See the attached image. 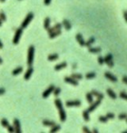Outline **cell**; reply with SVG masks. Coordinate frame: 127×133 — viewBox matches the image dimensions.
Segmentation results:
<instances>
[{
  "label": "cell",
  "mask_w": 127,
  "mask_h": 133,
  "mask_svg": "<svg viewBox=\"0 0 127 133\" xmlns=\"http://www.w3.org/2000/svg\"><path fill=\"white\" fill-rule=\"evenodd\" d=\"M60 128H61V127H60V125L58 124H55L52 127V128L50 129V132L51 133H54V132H57L59 130H60Z\"/></svg>",
  "instance_id": "28"
},
{
  "label": "cell",
  "mask_w": 127,
  "mask_h": 133,
  "mask_svg": "<svg viewBox=\"0 0 127 133\" xmlns=\"http://www.w3.org/2000/svg\"><path fill=\"white\" fill-rule=\"evenodd\" d=\"M62 33V31L61 29H59V30H56V31H54L51 33H49V38L50 39H54L55 37H58L59 35H60Z\"/></svg>",
  "instance_id": "17"
},
{
  "label": "cell",
  "mask_w": 127,
  "mask_h": 133,
  "mask_svg": "<svg viewBox=\"0 0 127 133\" xmlns=\"http://www.w3.org/2000/svg\"><path fill=\"white\" fill-rule=\"evenodd\" d=\"M76 66H77L76 63H74V64L72 65V69H75V68H76Z\"/></svg>",
  "instance_id": "48"
},
{
  "label": "cell",
  "mask_w": 127,
  "mask_h": 133,
  "mask_svg": "<svg viewBox=\"0 0 127 133\" xmlns=\"http://www.w3.org/2000/svg\"><path fill=\"white\" fill-rule=\"evenodd\" d=\"M62 25H64V27L65 28L66 30H70L71 29V25L70 23V21L67 19H64L62 22Z\"/></svg>",
  "instance_id": "18"
},
{
  "label": "cell",
  "mask_w": 127,
  "mask_h": 133,
  "mask_svg": "<svg viewBox=\"0 0 127 133\" xmlns=\"http://www.w3.org/2000/svg\"><path fill=\"white\" fill-rule=\"evenodd\" d=\"M123 16H124V19H125V22L127 23V10H125L123 12Z\"/></svg>",
  "instance_id": "42"
},
{
  "label": "cell",
  "mask_w": 127,
  "mask_h": 133,
  "mask_svg": "<svg viewBox=\"0 0 127 133\" xmlns=\"http://www.w3.org/2000/svg\"><path fill=\"white\" fill-rule=\"evenodd\" d=\"M125 120H126V123H127V117L125 118Z\"/></svg>",
  "instance_id": "53"
},
{
  "label": "cell",
  "mask_w": 127,
  "mask_h": 133,
  "mask_svg": "<svg viewBox=\"0 0 127 133\" xmlns=\"http://www.w3.org/2000/svg\"><path fill=\"white\" fill-rule=\"evenodd\" d=\"M59 115H60V120L61 122H64L66 119H67V115H66V113L63 108L59 109Z\"/></svg>",
  "instance_id": "12"
},
{
  "label": "cell",
  "mask_w": 127,
  "mask_h": 133,
  "mask_svg": "<svg viewBox=\"0 0 127 133\" xmlns=\"http://www.w3.org/2000/svg\"><path fill=\"white\" fill-rule=\"evenodd\" d=\"M98 63L100 65H103L104 63V58L103 56H101V55H99V56L98 57Z\"/></svg>",
  "instance_id": "37"
},
{
  "label": "cell",
  "mask_w": 127,
  "mask_h": 133,
  "mask_svg": "<svg viewBox=\"0 0 127 133\" xmlns=\"http://www.w3.org/2000/svg\"><path fill=\"white\" fill-rule=\"evenodd\" d=\"M104 76L106 79H107L108 80H110V82H116L118 81L117 77L114 76V75H112L110 72H105L104 73Z\"/></svg>",
  "instance_id": "9"
},
{
  "label": "cell",
  "mask_w": 127,
  "mask_h": 133,
  "mask_svg": "<svg viewBox=\"0 0 127 133\" xmlns=\"http://www.w3.org/2000/svg\"><path fill=\"white\" fill-rule=\"evenodd\" d=\"M81 105V102L80 100H74V101H67L66 106L67 107H79Z\"/></svg>",
  "instance_id": "6"
},
{
  "label": "cell",
  "mask_w": 127,
  "mask_h": 133,
  "mask_svg": "<svg viewBox=\"0 0 127 133\" xmlns=\"http://www.w3.org/2000/svg\"><path fill=\"white\" fill-rule=\"evenodd\" d=\"M71 78H73L74 79H76V80H81L83 79V75L81 74H77V73H74L71 75Z\"/></svg>",
  "instance_id": "31"
},
{
  "label": "cell",
  "mask_w": 127,
  "mask_h": 133,
  "mask_svg": "<svg viewBox=\"0 0 127 133\" xmlns=\"http://www.w3.org/2000/svg\"><path fill=\"white\" fill-rule=\"evenodd\" d=\"M60 92H61V89H60V87H55L53 93L55 97H57V96H59V94L60 93Z\"/></svg>",
  "instance_id": "32"
},
{
  "label": "cell",
  "mask_w": 127,
  "mask_h": 133,
  "mask_svg": "<svg viewBox=\"0 0 127 133\" xmlns=\"http://www.w3.org/2000/svg\"><path fill=\"white\" fill-rule=\"evenodd\" d=\"M3 48V44L1 41H0V49H2Z\"/></svg>",
  "instance_id": "46"
},
{
  "label": "cell",
  "mask_w": 127,
  "mask_h": 133,
  "mask_svg": "<svg viewBox=\"0 0 127 133\" xmlns=\"http://www.w3.org/2000/svg\"><path fill=\"white\" fill-rule=\"evenodd\" d=\"M0 19H1L3 21H7V16H6V14H5L4 12H3V11L0 12Z\"/></svg>",
  "instance_id": "35"
},
{
  "label": "cell",
  "mask_w": 127,
  "mask_h": 133,
  "mask_svg": "<svg viewBox=\"0 0 127 133\" xmlns=\"http://www.w3.org/2000/svg\"><path fill=\"white\" fill-rule=\"evenodd\" d=\"M75 39H76V41H78V43L80 44V46H84V45H85V42H86V41H84V37H83L82 34H80V33H78V34H76Z\"/></svg>",
  "instance_id": "13"
},
{
  "label": "cell",
  "mask_w": 127,
  "mask_h": 133,
  "mask_svg": "<svg viewBox=\"0 0 127 133\" xmlns=\"http://www.w3.org/2000/svg\"><path fill=\"white\" fill-rule=\"evenodd\" d=\"M51 1L52 0H44V3H45V5L46 6H49L51 3Z\"/></svg>",
  "instance_id": "43"
},
{
  "label": "cell",
  "mask_w": 127,
  "mask_h": 133,
  "mask_svg": "<svg viewBox=\"0 0 127 133\" xmlns=\"http://www.w3.org/2000/svg\"><path fill=\"white\" fill-rule=\"evenodd\" d=\"M2 63H3V59L1 57H0V64H2Z\"/></svg>",
  "instance_id": "50"
},
{
  "label": "cell",
  "mask_w": 127,
  "mask_h": 133,
  "mask_svg": "<svg viewBox=\"0 0 127 133\" xmlns=\"http://www.w3.org/2000/svg\"><path fill=\"white\" fill-rule=\"evenodd\" d=\"M95 39L94 38V37H91L89 40L85 42V46H87V47L89 48V47H91V45L92 44L95 43Z\"/></svg>",
  "instance_id": "29"
},
{
  "label": "cell",
  "mask_w": 127,
  "mask_h": 133,
  "mask_svg": "<svg viewBox=\"0 0 127 133\" xmlns=\"http://www.w3.org/2000/svg\"><path fill=\"white\" fill-rule=\"evenodd\" d=\"M34 14H33L32 12H30L28 14L26 15V18L23 20V21L21 22V27L22 28V29H26V28L29 25V24L30 23V21L33 20V18H34Z\"/></svg>",
  "instance_id": "2"
},
{
  "label": "cell",
  "mask_w": 127,
  "mask_h": 133,
  "mask_svg": "<svg viewBox=\"0 0 127 133\" xmlns=\"http://www.w3.org/2000/svg\"><path fill=\"white\" fill-rule=\"evenodd\" d=\"M88 51H89V52H91V53H99V52H101L102 48L99 47H95V48L89 47Z\"/></svg>",
  "instance_id": "20"
},
{
  "label": "cell",
  "mask_w": 127,
  "mask_h": 133,
  "mask_svg": "<svg viewBox=\"0 0 127 133\" xmlns=\"http://www.w3.org/2000/svg\"><path fill=\"white\" fill-rule=\"evenodd\" d=\"M100 104H101V100H99V99L96 100L95 102H92V103H91V105L89 106V108L87 109V111H88L89 113L93 112V111L95 110Z\"/></svg>",
  "instance_id": "7"
},
{
  "label": "cell",
  "mask_w": 127,
  "mask_h": 133,
  "mask_svg": "<svg viewBox=\"0 0 127 133\" xmlns=\"http://www.w3.org/2000/svg\"><path fill=\"white\" fill-rule=\"evenodd\" d=\"M22 32H23V29L21 27L18 28V29H16L15 33H14V39H13L14 44H18L20 38H21V35H22Z\"/></svg>",
  "instance_id": "3"
},
{
  "label": "cell",
  "mask_w": 127,
  "mask_h": 133,
  "mask_svg": "<svg viewBox=\"0 0 127 133\" xmlns=\"http://www.w3.org/2000/svg\"><path fill=\"white\" fill-rule=\"evenodd\" d=\"M106 116H107L108 119H114L115 116H114V114L112 113H107V115H106Z\"/></svg>",
  "instance_id": "39"
},
{
  "label": "cell",
  "mask_w": 127,
  "mask_h": 133,
  "mask_svg": "<svg viewBox=\"0 0 127 133\" xmlns=\"http://www.w3.org/2000/svg\"><path fill=\"white\" fill-rule=\"evenodd\" d=\"M123 133H127V130H126V131H123Z\"/></svg>",
  "instance_id": "52"
},
{
  "label": "cell",
  "mask_w": 127,
  "mask_h": 133,
  "mask_svg": "<svg viewBox=\"0 0 127 133\" xmlns=\"http://www.w3.org/2000/svg\"><path fill=\"white\" fill-rule=\"evenodd\" d=\"M104 63H106L110 68H113V66H114V63L113 61V55H112V54L109 53L104 57Z\"/></svg>",
  "instance_id": "4"
},
{
  "label": "cell",
  "mask_w": 127,
  "mask_h": 133,
  "mask_svg": "<svg viewBox=\"0 0 127 133\" xmlns=\"http://www.w3.org/2000/svg\"><path fill=\"white\" fill-rule=\"evenodd\" d=\"M5 1H6V0H0V2H1L2 3H4Z\"/></svg>",
  "instance_id": "51"
},
{
  "label": "cell",
  "mask_w": 127,
  "mask_h": 133,
  "mask_svg": "<svg viewBox=\"0 0 127 133\" xmlns=\"http://www.w3.org/2000/svg\"><path fill=\"white\" fill-rule=\"evenodd\" d=\"M92 132H94V133H98V131L97 129H95V128H94V129H93V131H92Z\"/></svg>",
  "instance_id": "47"
},
{
  "label": "cell",
  "mask_w": 127,
  "mask_h": 133,
  "mask_svg": "<svg viewBox=\"0 0 127 133\" xmlns=\"http://www.w3.org/2000/svg\"><path fill=\"white\" fill-rule=\"evenodd\" d=\"M7 129H8V131L10 132V133L14 132V127H12V126H10V125H9V126L7 127Z\"/></svg>",
  "instance_id": "41"
},
{
  "label": "cell",
  "mask_w": 127,
  "mask_h": 133,
  "mask_svg": "<svg viewBox=\"0 0 127 133\" xmlns=\"http://www.w3.org/2000/svg\"><path fill=\"white\" fill-rule=\"evenodd\" d=\"M59 58V55L57 53H54V54H51L49 55L48 56V59L49 61H54V60H57Z\"/></svg>",
  "instance_id": "25"
},
{
  "label": "cell",
  "mask_w": 127,
  "mask_h": 133,
  "mask_svg": "<svg viewBox=\"0 0 127 133\" xmlns=\"http://www.w3.org/2000/svg\"><path fill=\"white\" fill-rule=\"evenodd\" d=\"M5 92H6V90H4V89L3 88H0V95H3V94L5 93Z\"/></svg>",
  "instance_id": "44"
},
{
  "label": "cell",
  "mask_w": 127,
  "mask_h": 133,
  "mask_svg": "<svg viewBox=\"0 0 127 133\" xmlns=\"http://www.w3.org/2000/svg\"><path fill=\"white\" fill-rule=\"evenodd\" d=\"M107 93L108 94V96L110 97V98H112L114 100H115L116 98H117V95H116V93L114 92L113 90H111V89H107Z\"/></svg>",
  "instance_id": "19"
},
{
  "label": "cell",
  "mask_w": 127,
  "mask_h": 133,
  "mask_svg": "<svg viewBox=\"0 0 127 133\" xmlns=\"http://www.w3.org/2000/svg\"><path fill=\"white\" fill-rule=\"evenodd\" d=\"M119 96H120L121 98H122V99L126 100V101H127V93H125V92H123V91H122V92H120Z\"/></svg>",
  "instance_id": "36"
},
{
  "label": "cell",
  "mask_w": 127,
  "mask_h": 133,
  "mask_svg": "<svg viewBox=\"0 0 127 133\" xmlns=\"http://www.w3.org/2000/svg\"><path fill=\"white\" fill-rule=\"evenodd\" d=\"M68 66V63H66V62H62V63H59V64H57V65H56L55 66V68H54V69H55V71H60V70H62V69H64V68H65L66 66Z\"/></svg>",
  "instance_id": "16"
},
{
  "label": "cell",
  "mask_w": 127,
  "mask_h": 133,
  "mask_svg": "<svg viewBox=\"0 0 127 133\" xmlns=\"http://www.w3.org/2000/svg\"><path fill=\"white\" fill-rule=\"evenodd\" d=\"M64 82H67V83H69V84L73 85L75 86L79 85L78 81H77L76 79H74L73 78H71V77H65L64 78Z\"/></svg>",
  "instance_id": "10"
},
{
  "label": "cell",
  "mask_w": 127,
  "mask_h": 133,
  "mask_svg": "<svg viewBox=\"0 0 127 133\" xmlns=\"http://www.w3.org/2000/svg\"><path fill=\"white\" fill-rule=\"evenodd\" d=\"M14 132H16V133H21V132L20 121L17 118H15L14 120Z\"/></svg>",
  "instance_id": "8"
},
{
  "label": "cell",
  "mask_w": 127,
  "mask_h": 133,
  "mask_svg": "<svg viewBox=\"0 0 127 133\" xmlns=\"http://www.w3.org/2000/svg\"><path fill=\"white\" fill-rule=\"evenodd\" d=\"M96 76V74L95 72H89V73H87L85 77L87 79H94Z\"/></svg>",
  "instance_id": "30"
},
{
  "label": "cell",
  "mask_w": 127,
  "mask_h": 133,
  "mask_svg": "<svg viewBox=\"0 0 127 133\" xmlns=\"http://www.w3.org/2000/svg\"><path fill=\"white\" fill-rule=\"evenodd\" d=\"M91 93H92V95H93V96L96 97H97L98 99H99V100H103V99L104 98L103 93H100V92H98V91H97V90H93Z\"/></svg>",
  "instance_id": "15"
},
{
  "label": "cell",
  "mask_w": 127,
  "mask_h": 133,
  "mask_svg": "<svg viewBox=\"0 0 127 133\" xmlns=\"http://www.w3.org/2000/svg\"><path fill=\"white\" fill-rule=\"evenodd\" d=\"M54 89H55V86L54 85H50L49 86L46 90L43 92V93H42V97H44V98H47V97H48V96L50 95V94L53 92V90H54Z\"/></svg>",
  "instance_id": "5"
},
{
  "label": "cell",
  "mask_w": 127,
  "mask_h": 133,
  "mask_svg": "<svg viewBox=\"0 0 127 133\" xmlns=\"http://www.w3.org/2000/svg\"><path fill=\"white\" fill-rule=\"evenodd\" d=\"M54 104H55V105H56V107H57L58 109L63 108V104H62L61 100H60V99H56V100H55V102H54Z\"/></svg>",
  "instance_id": "26"
},
{
  "label": "cell",
  "mask_w": 127,
  "mask_h": 133,
  "mask_svg": "<svg viewBox=\"0 0 127 133\" xmlns=\"http://www.w3.org/2000/svg\"><path fill=\"white\" fill-rule=\"evenodd\" d=\"M83 131L84 132H85V133H91V131L89 130V128H88L87 127H86V126H84V127H83Z\"/></svg>",
  "instance_id": "40"
},
{
  "label": "cell",
  "mask_w": 127,
  "mask_h": 133,
  "mask_svg": "<svg viewBox=\"0 0 127 133\" xmlns=\"http://www.w3.org/2000/svg\"><path fill=\"white\" fill-rule=\"evenodd\" d=\"M61 28H62V24L57 23L54 26H53V27H51V28L49 27L47 30H48V34H49V33H51V32H54V31H56V30L61 29Z\"/></svg>",
  "instance_id": "11"
},
{
  "label": "cell",
  "mask_w": 127,
  "mask_h": 133,
  "mask_svg": "<svg viewBox=\"0 0 127 133\" xmlns=\"http://www.w3.org/2000/svg\"><path fill=\"white\" fill-rule=\"evenodd\" d=\"M127 117V114L126 113H121L118 115V119L119 120H125Z\"/></svg>",
  "instance_id": "38"
},
{
  "label": "cell",
  "mask_w": 127,
  "mask_h": 133,
  "mask_svg": "<svg viewBox=\"0 0 127 133\" xmlns=\"http://www.w3.org/2000/svg\"><path fill=\"white\" fill-rule=\"evenodd\" d=\"M122 82L124 83H125V84H127V76H123L122 78Z\"/></svg>",
  "instance_id": "45"
},
{
  "label": "cell",
  "mask_w": 127,
  "mask_h": 133,
  "mask_svg": "<svg viewBox=\"0 0 127 133\" xmlns=\"http://www.w3.org/2000/svg\"><path fill=\"white\" fill-rule=\"evenodd\" d=\"M2 25H3V21L0 19V27H1Z\"/></svg>",
  "instance_id": "49"
},
{
  "label": "cell",
  "mask_w": 127,
  "mask_h": 133,
  "mask_svg": "<svg viewBox=\"0 0 127 133\" xmlns=\"http://www.w3.org/2000/svg\"><path fill=\"white\" fill-rule=\"evenodd\" d=\"M34 52H35L34 46L30 45L28 48V55H27V64H28L29 66H31L33 63H34Z\"/></svg>",
  "instance_id": "1"
},
{
  "label": "cell",
  "mask_w": 127,
  "mask_h": 133,
  "mask_svg": "<svg viewBox=\"0 0 127 133\" xmlns=\"http://www.w3.org/2000/svg\"><path fill=\"white\" fill-rule=\"evenodd\" d=\"M22 71H23V68H22V66H18L17 68H15L14 71H13V72H12V74H13V75H19L20 73H21L22 72Z\"/></svg>",
  "instance_id": "23"
},
{
  "label": "cell",
  "mask_w": 127,
  "mask_h": 133,
  "mask_svg": "<svg viewBox=\"0 0 127 133\" xmlns=\"http://www.w3.org/2000/svg\"><path fill=\"white\" fill-rule=\"evenodd\" d=\"M33 72H34V69H33V68H31V66H30V68H28V70L26 71L25 75H24V78H25L26 80H29L30 79Z\"/></svg>",
  "instance_id": "14"
},
{
  "label": "cell",
  "mask_w": 127,
  "mask_h": 133,
  "mask_svg": "<svg viewBox=\"0 0 127 133\" xmlns=\"http://www.w3.org/2000/svg\"><path fill=\"white\" fill-rule=\"evenodd\" d=\"M44 27H45V29L46 30L50 27V18H49L48 17L45 18V21H44Z\"/></svg>",
  "instance_id": "22"
},
{
  "label": "cell",
  "mask_w": 127,
  "mask_h": 133,
  "mask_svg": "<svg viewBox=\"0 0 127 133\" xmlns=\"http://www.w3.org/2000/svg\"><path fill=\"white\" fill-rule=\"evenodd\" d=\"M98 120L102 122V123H107V122L108 121V118L106 116H100L98 117Z\"/></svg>",
  "instance_id": "34"
},
{
  "label": "cell",
  "mask_w": 127,
  "mask_h": 133,
  "mask_svg": "<svg viewBox=\"0 0 127 133\" xmlns=\"http://www.w3.org/2000/svg\"><path fill=\"white\" fill-rule=\"evenodd\" d=\"M42 124L46 127H53V125L56 124V123H55L54 121L48 120H44L42 121Z\"/></svg>",
  "instance_id": "21"
},
{
  "label": "cell",
  "mask_w": 127,
  "mask_h": 133,
  "mask_svg": "<svg viewBox=\"0 0 127 133\" xmlns=\"http://www.w3.org/2000/svg\"><path fill=\"white\" fill-rule=\"evenodd\" d=\"M86 99L87 102L89 104H91L93 102V95L91 93H87L86 94Z\"/></svg>",
  "instance_id": "27"
},
{
  "label": "cell",
  "mask_w": 127,
  "mask_h": 133,
  "mask_svg": "<svg viewBox=\"0 0 127 133\" xmlns=\"http://www.w3.org/2000/svg\"><path fill=\"white\" fill-rule=\"evenodd\" d=\"M1 124H2V126L4 127H7L10 125L9 121H8L7 119H5V118L2 119V120H1Z\"/></svg>",
  "instance_id": "33"
},
{
  "label": "cell",
  "mask_w": 127,
  "mask_h": 133,
  "mask_svg": "<svg viewBox=\"0 0 127 133\" xmlns=\"http://www.w3.org/2000/svg\"><path fill=\"white\" fill-rule=\"evenodd\" d=\"M83 117H84L85 121H89L90 120V115H89V112L87 110H84V112H83Z\"/></svg>",
  "instance_id": "24"
}]
</instances>
